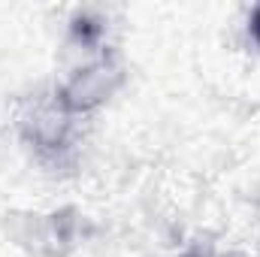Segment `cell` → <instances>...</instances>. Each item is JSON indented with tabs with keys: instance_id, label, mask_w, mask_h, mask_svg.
I'll list each match as a JSON object with an SVG mask.
<instances>
[{
	"instance_id": "1",
	"label": "cell",
	"mask_w": 260,
	"mask_h": 257,
	"mask_svg": "<svg viewBox=\"0 0 260 257\" xmlns=\"http://www.w3.org/2000/svg\"><path fill=\"white\" fill-rule=\"evenodd\" d=\"M251 34H254V40H257V46H260V6L254 9V15H251Z\"/></svg>"
}]
</instances>
